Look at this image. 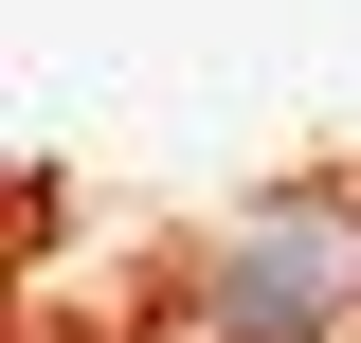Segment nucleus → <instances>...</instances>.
Instances as JSON below:
<instances>
[{"label": "nucleus", "mask_w": 361, "mask_h": 343, "mask_svg": "<svg viewBox=\"0 0 361 343\" xmlns=\"http://www.w3.org/2000/svg\"><path fill=\"white\" fill-rule=\"evenodd\" d=\"M343 307H361V217H325V199L253 217L217 253V325H253V343H325Z\"/></svg>", "instance_id": "obj_1"}]
</instances>
